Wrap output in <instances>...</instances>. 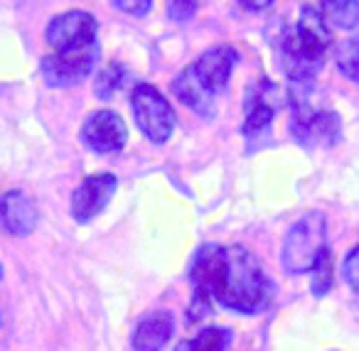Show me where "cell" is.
<instances>
[{"instance_id": "6da1fadb", "label": "cell", "mask_w": 359, "mask_h": 351, "mask_svg": "<svg viewBox=\"0 0 359 351\" xmlns=\"http://www.w3.org/2000/svg\"><path fill=\"white\" fill-rule=\"evenodd\" d=\"M195 297L217 300L241 315H254L269 302L271 282L244 246H202L192 266Z\"/></svg>"}, {"instance_id": "7a4b0ae2", "label": "cell", "mask_w": 359, "mask_h": 351, "mask_svg": "<svg viewBox=\"0 0 359 351\" xmlns=\"http://www.w3.org/2000/svg\"><path fill=\"white\" fill-rule=\"evenodd\" d=\"M332 45L327 22L313 6H303L280 40V64L293 84H308L323 69Z\"/></svg>"}, {"instance_id": "3957f363", "label": "cell", "mask_w": 359, "mask_h": 351, "mask_svg": "<svg viewBox=\"0 0 359 351\" xmlns=\"http://www.w3.org/2000/svg\"><path fill=\"white\" fill-rule=\"evenodd\" d=\"M313 81L308 84L290 86V106H293V118L290 130L295 140L308 148H330L342 138V123L334 111L320 109L313 104Z\"/></svg>"}, {"instance_id": "277c9868", "label": "cell", "mask_w": 359, "mask_h": 351, "mask_svg": "<svg viewBox=\"0 0 359 351\" xmlns=\"http://www.w3.org/2000/svg\"><path fill=\"white\" fill-rule=\"evenodd\" d=\"M325 251V216L318 212L305 214L303 219L293 223L283 241V253L280 263L288 275H300V273L313 270L315 261Z\"/></svg>"}, {"instance_id": "5b68a950", "label": "cell", "mask_w": 359, "mask_h": 351, "mask_svg": "<svg viewBox=\"0 0 359 351\" xmlns=\"http://www.w3.org/2000/svg\"><path fill=\"white\" fill-rule=\"evenodd\" d=\"M130 109L135 113V123L143 135L153 143H165L175 128L172 106L163 94L150 84H138L130 96Z\"/></svg>"}, {"instance_id": "8992f818", "label": "cell", "mask_w": 359, "mask_h": 351, "mask_svg": "<svg viewBox=\"0 0 359 351\" xmlns=\"http://www.w3.org/2000/svg\"><path fill=\"white\" fill-rule=\"evenodd\" d=\"M96 60H99V45L84 47V50H72V52H52V55H47L42 60L40 69L50 86L67 89V86H74L79 81H84L94 71Z\"/></svg>"}, {"instance_id": "52a82bcc", "label": "cell", "mask_w": 359, "mask_h": 351, "mask_svg": "<svg viewBox=\"0 0 359 351\" xmlns=\"http://www.w3.org/2000/svg\"><path fill=\"white\" fill-rule=\"evenodd\" d=\"M96 32L99 25L96 20L84 11H69L62 15L52 18L47 25V45L55 52H72V50H84V47L96 45Z\"/></svg>"}, {"instance_id": "ba28073f", "label": "cell", "mask_w": 359, "mask_h": 351, "mask_svg": "<svg viewBox=\"0 0 359 351\" xmlns=\"http://www.w3.org/2000/svg\"><path fill=\"white\" fill-rule=\"evenodd\" d=\"M118 179L109 172L101 174H89L79 187L74 189L72 197V216L79 223L91 221L94 216H99L106 209V204L111 202V197L116 194Z\"/></svg>"}, {"instance_id": "9c48e42d", "label": "cell", "mask_w": 359, "mask_h": 351, "mask_svg": "<svg viewBox=\"0 0 359 351\" xmlns=\"http://www.w3.org/2000/svg\"><path fill=\"white\" fill-rule=\"evenodd\" d=\"M278 106V89L269 79L256 81L244 101V128L241 130H244L246 138H256V135L266 133L271 128V123H273Z\"/></svg>"}, {"instance_id": "30bf717a", "label": "cell", "mask_w": 359, "mask_h": 351, "mask_svg": "<svg viewBox=\"0 0 359 351\" xmlns=\"http://www.w3.org/2000/svg\"><path fill=\"white\" fill-rule=\"evenodd\" d=\"M126 138H128L126 123L121 121V116L111 113V111L91 113L89 118H86L84 128H81V140H84L94 153H101V155L118 153L126 145Z\"/></svg>"}, {"instance_id": "8fae6325", "label": "cell", "mask_w": 359, "mask_h": 351, "mask_svg": "<svg viewBox=\"0 0 359 351\" xmlns=\"http://www.w3.org/2000/svg\"><path fill=\"white\" fill-rule=\"evenodd\" d=\"M234 64H236V52L226 45H219V47L207 50L205 55L192 64V71H195L197 81H200L212 96H217L229 84Z\"/></svg>"}, {"instance_id": "7c38bea8", "label": "cell", "mask_w": 359, "mask_h": 351, "mask_svg": "<svg viewBox=\"0 0 359 351\" xmlns=\"http://www.w3.org/2000/svg\"><path fill=\"white\" fill-rule=\"evenodd\" d=\"M37 226V207L27 194L8 192L0 197V228L11 236H27Z\"/></svg>"}, {"instance_id": "4fadbf2b", "label": "cell", "mask_w": 359, "mask_h": 351, "mask_svg": "<svg viewBox=\"0 0 359 351\" xmlns=\"http://www.w3.org/2000/svg\"><path fill=\"white\" fill-rule=\"evenodd\" d=\"M175 329V319L170 312H150L135 324L133 349L135 351H163L168 346Z\"/></svg>"}, {"instance_id": "5bb4252c", "label": "cell", "mask_w": 359, "mask_h": 351, "mask_svg": "<svg viewBox=\"0 0 359 351\" xmlns=\"http://www.w3.org/2000/svg\"><path fill=\"white\" fill-rule=\"evenodd\" d=\"M172 91L187 109L197 111V113L205 116V118H212V116H215V96L197 81L192 67H187V69L172 81Z\"/></svg>"}, {"instance_id": "9a60e30c", "label": "cell", "mask_w": 359, "mask_h": 351, "mask_svg": "<svg viewBox=\"0 0 359 351\" xmlns=\"http://www.w3.org/2000/svg\"><path fill=\"white\" fill-rule=\"evenodd\" d=\"M323 11L339 30H354L359 25V0H323Z\"/></svg>"}, {"instance_id": "2e32d148", "label": "cell", "mask_w": 359, "mask_h": 351, "mask_svg": "<svg viewBox=\"0 0 359 351\" xmlns=\"http://www.w3.org/2000/svg\"><path fill=\"white\" fill-rule=\"evenodd\" d=\"M229 331L226 329H205L195 336V339H187V341H180L175 346V351H224L226 344H229Z\"/></svg>"}, {"instance_id": "e0dca14e", "label": "cell", "mask_w": 359, "mask_h": 351, "mask_svg": "<svg viewBox=\"0 0 359 351\" xmlns=\"http://www.w3.org/2000/svg\"><path fill=\"white\" fill-rule=\"evenodd\" d=\"M334 62H337V69L342 71L349 81L359 84V35L347 37L342 45H337V50H334Z\"/></svg>"}, {"instance_id": "ac0fdd59", "label": "cell", "mask_w": 359, "mask_h": 351, "mask_svg": "<svg viewBox=\"0 0 359 351\" xmlns=\"http://www.w3.org/2000/svg\"><path fill=\"white\" fill-rule=\"evenodd\" d=\"M123 76H126V69L121 64H109L106 69H101L96 74V81H94V91L99 99H111L116 91L121 89L123 84Z\"/></svg>"}, {"instance_id": "d6986e66", "label": "cell", "mask_w": 359, "mask_h": 351, "mask_svg": "<svg viewBox=\"0 0 359 351\" xmlns=\"http://www.w3.org/2000/svg\"><path fill=\"white\" fill-rule=\"evenodd\" d=\"M332 280H334L332 277V256H330V251L325 248L313 266V292L318 297L327 295L330 287H332Z\"/></svg>"}, {"instance_id": "ffe728a7", "label": "cell", "mask_w": 359, "mask_h": 351, "mask_svg": "<svg viewBox=\"0 0 359 351\" xmlns=\"http://www.w3.org/2000/svg\"><path fill=\"white\" fill-rule=\"evenodd\" d=\"M165 6H168V15L175 22H187L197 13L200 0H168Z\"/></svg>"}, {"instance_id": "44dd1931", "label": "cell", "mask_w": 359, "mask_h": 351, "mask_svg": "<svg viewBox=\"0 0 359 351\" xmlns=\"http://www.w3.org/2000/svg\"><path fill=\"white\" fill-rule=\"evenodd\" d=\"M342 275H344V280H347V285L359 292V246H354L352 251L347 253V258H344V263H342Z\"/></svg>"}, {"instance_id": "7402d4cb", "label": "cell", "mask_w": 359, "mask_h": 351, "mask_svg": "<svg viewBox=\"0 0 359 351\" xmlns=\"http://www.w3.org/2000/svg\"><path fill=\"white\" fill-rule=\"evenodd\" d=\"M116 8L123 13H128V15L133 18H143L145 13L153 8V0H114Z\"/></svg>"}, {"instance_id": "603a6c76", "label": "cell", "mask_w": 359, "mask_h": 351, "mask_svg": "<svg viewBox=\"0 0 359 351\" xmlns=\"http://www.w3.org/2000/svg\"><path fill=\"white\" fill-rule=\"evenodd\" d=\"M239 6L244 8V11L259 13V11H266V8L273 6V0H239Z\"/></svg>"}]
</instances>
